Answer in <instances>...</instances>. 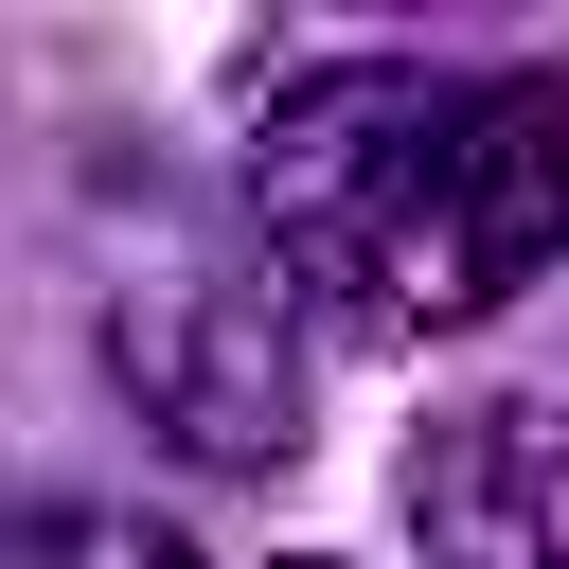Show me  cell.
Here are the masks:
<instances>
[{"instance_id": "7a4b0ae2", "label": "cell", "mask_w": 569, "mask_h": 569, "mask_svg": "<svg viewBox=\"0 0 569 569\" xmlns=\"http://www.w3.org/2000/svg\"><path fill=\"white\" fill-rule=\"evenodd\" d=\"M107 373L213 480L302 445V320H284V267L231 249V231H142V267L107 284Z\"/></svg>"}, {"instance_id": "3957f363", "label": "cell", "mask_w": 569, "mask_h": 569, "mask_svg": "<svg viewBox=\"0 0 569 569\" xmlns=\"http://www.w3.org/2000/svg\"><path fill=\"white\" fill-rule=\"evenodd\" d=\"M409 533L427 569H569V427L480 391V409H427L409 445Z\"/></svg>"}, {"instance_id": "6da1fadb", "label": "cell", "mask_w": 569, "mask_h": 569, "mask_svg": "<svg viewBox=\"0 0 569 569\" xmlns=\"http://www.w3.org/2000/svg\"><path fill=\"white\" fill-rule=\"evenodd\" d=\"M249 213L267 267L338 284L356 320H498L569 249V71H284L249 124Z\"/></svg>"}, {"instance_id": "277c9868", "label": "cell", "mask_w": 569, "mask_h": 569, "mask_svg": "<svg viewBox=\"0 0 569 569\" xmlns=\"http://www.w3.org/2000/svg\"><path fill=\"white\" fill-rule=\"evenodd\" d=\"M0 569H196L160 516H124V498H36L18 533H0Z\"/></svg>"}]
</instances>
